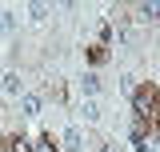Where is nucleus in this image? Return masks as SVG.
I'll use <instances>...</instances> for the list:
<instances>
[{"label":"nucleus","mask_w":160,"mask_h":152,"mask_svg":"<svg viewBox=\"0 0 160 152\" xmlns=\"http://www.w3.org/2000/svg\"><path fill=\"white\" fill-rule=\"evenodd\" d=\"M132 112H136V124L144 132H160V84L156 80H144L132 92Z\"/></svg>","instance_id":"f257e3e1"},{"label":"nucleus","mask_w":160,"mask_h":152,"mask_svg":"<svg viewBox=\"0 0 160 152\" xmlns=\"http://www.w3.org/2000/svg\"><path fill=\"white\" fill-rule=\"evenodd\" d=\"M108 56V52H104V40H100V44H92V48H88V60H92V64H100V60Z\"/></svg>","instance_id":"20e7f679"},{"label":"nucleus","mask_w":160,"mask_h":152,"mask_svg":"<svg viewBox=\"0 0 160 152\" xmlns=\"http://www.w3.org/2000/svg\"><path fill=\"white\" fill-rule=\"evenodd\" d=\"M0 152H32V148L24 144L20 132H8V136H0Z\"/></svg>","instance_id":"f03ea898"},{"label":"nucleus","mask_w":160,"mask_h":152,"mask_svg":"<svg viewBox=\"0 0 160 152\" xmlns=\"http://www.w3.org/2000/svg\"><path fill=\"white\" fill-rule=\"evenodd\" d=\"M32 152H60V148H56V140H52V136L44 132V136L36 140V144H32Z\"/></svg>","instance_id":"7ed1b4c3"}]
</instances>
